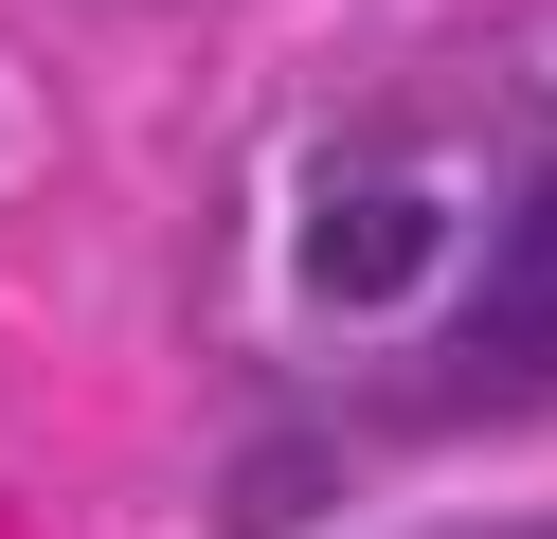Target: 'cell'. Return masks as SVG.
Returning <instances> with one entry per match:
<instances>
[{
	"mask_svg": "<svg viewBox=\"0 0 557 539\" xmlns=\"http://www.w3.org/2000/svg\"><path fill=\"white\" fill-rule=\"evenodd\" d=\"M468 378H557V162L504 198V234H485V287H468Z\"/></svg>",
	"mask_w": 557,
	"mask_h": 539,
	"instance_id": "6da1fadb",
	"label": "cell"
},
{
	"mask_svg": "<svg viewBox=\"0 0 557 539\" xmlns=\"http://www.w3.org/2000/svg\"><path fill=\"white\" fill-rule=\"evenodd\" d=\"M413 270H432V180H342L306 216V287L324 306H396Z\"/></svg>",
	"mask_w": 557,
	"mask_h": 539,
	"instance_id": "7a4b0ae2",
	"label": "cell"
},
{
	"mask_svg": "<svg viewBox=\"0 0 557 539\" xmlns=\"http://www.w3.org/2000/svg\"><path fill=\"white\" fill-rule=\"evenodd\" d=\"M468 539H557V522H468Z\"/></svg>",
	"mask_w": 557,
	"mask_h": 539,
	"instance_id": "3957f363",
	"label": "cell"
}]
</instances>
